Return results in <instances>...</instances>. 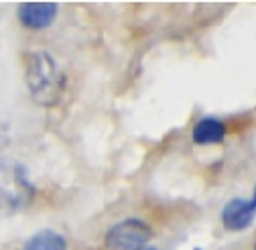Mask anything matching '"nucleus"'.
<instances>
[{"mask_svg":"<svg viewBox=\"0 0 256 250\" xmlns=\"http://www.w3.org/2000/svg\"><path fill=\"white\" fill-rule=\"evenodd\" d=\"M22 66L26 90L33 102L43 108L57 106L68 86V78L57 59L45 49H28L22 53Z\"/></svg>","mask_w":256,"mask_h":250,"instance_id":"f257e3e1","label":"nucleus"},{"mask_svg":"<svg viewBox=\"0 0 256 250\" xmlns=\"http://www.w3.org/2000/svg\"><path fill=\"white\" fill-rule=\"evenodd\" d=\"M37 187L22 163L0 159V204L10 212L24 210L35 198Z\"/></svg>","mask_w":256,"mask_h":250,"instance_id":"f03ea898","label":"nucleus"},{"mask_svg":"<svg viewBox=\"0 0 256 250\" xmlns=\"http://www.w3.org/2000/svg\"><path fill=\"white\" fill-rule=\"evenodd\" d=\"M152 236V228L140 220V218H126V220L114 224L106 236L104 244L108 250H136L148 244Z\"/></svg>","mask_w":256,"mask_h":250,"instance_id":"7ed1b4c3","label":"nucleus"},{"mask_svg":"<svg viewBox=\"0 0 256 250\" xmlns=\"http://www.w3.org/2000/svg\"><path fill=\"white\" fill-rule=\"evenodd\" d=\"M256 200L254 198H232L220 212L222 226L228 232H244L254 224Z\"/></svg>","mask_w":256,"mask_h":250,"instance_id":"20e7f679","label":"nucleus"},{"mask_svg":"<svg viewBox=\"0 0 256 250\" xmlns=\"http://www.w3.org/2000/svg\"><path fill=\"white\" fill-rule=\"evenodd\" d=\"M59 4L57 2H22L16 8L18 22L30 30H43L53 24L57 18Z\"/></svg>","mask_w":256,"mask_h":250,"instance_id":"39448f33","label":"nucleus"},{"mask_svg":"<svg viewBox=\"0 0 256 250\" xmlns=\"http://www.w3.org/2000/svg\"><path fill=\"white\" fill-rule=\"evenodd\" d=\"M228 136V126L226 122L216 118V116H206L200 118L194 124V130H191V140L194 144H222Z\"/></svg>","mask_w":256,"mask_h":250,"instance_id":"423d86ee","label":"nucleus"},{"mask_svg":"<svg viewBox=\"0 0 256 250\" xmlns=\"http://www.w3.org/2000/svg\"><path fill=\"white\" fill-rule=\"evenodd\" d=\"M68 248H70V244H68L66 236L59 234L57 230H51V228L39 230L22 246V250H68Z\"/></svg>","mask_w":256,"mask_h":250,"instance_id":"0eeeda50","label":"nucleus"},{"mask_svg":"<svg viewBox=\"0 0 256 250\" xmlns=\"http://www.w3.org/2000/svg\"><path fill=\"white\" fill-rule=\"evenodd\" d=\"M136 250H158L154 244H144V246H140V248H136Z\"/></svg>","mask_w":256,"mask_h":250,"instance_id":"6e6552de","label":"nucleus"},{"mask_svg":"<svg viewBox=\"0 0 256 250\" xmlns=\"http://www.w3.org/2000/svg\"><path fill=\"white\" fill-rule=\"evenodd\" d=\"M194 250H202V248H194Z\"/></svg>","mask_w":256,"mask_h":250,"instance_id":"1a4fd4ad","label":"nucleus"}]
</instances>
